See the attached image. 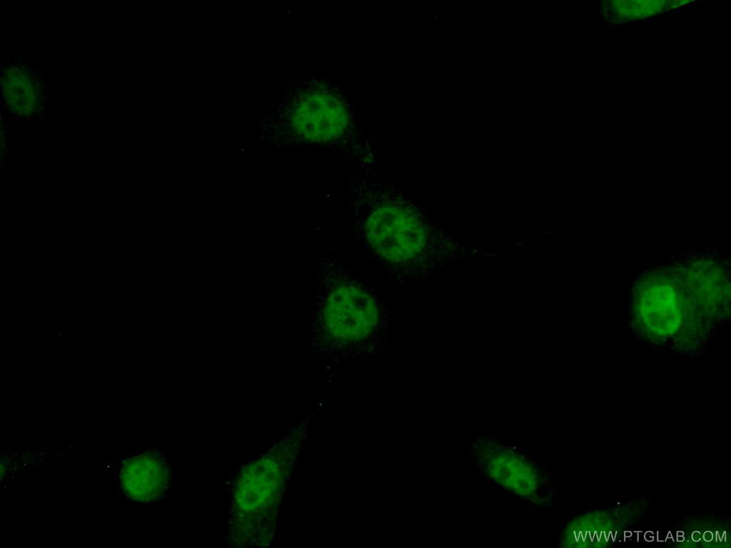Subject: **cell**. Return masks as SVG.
Listing matches in <instances>:
<instances>
[{
	"mask_svg": "<svg viewBox=\"0 0 731 548\" xmlns=\"http://www.w3.org/2000/svg\"><path fill=\"white\" fill-rule=\"evenodd\" d=\"M665 8H666V7H665V6H661V9H665Z\"/></svg>",
	"mask_w": 731,
	"mask_h": 548,
	"instance_id": "obj_8",
	"label": "cell"
},
{
	"mask_svg": "<svg viewBox=\"0 0 731 548\" xmlns=\"http://www.w3.org/2000/svg\"><path fill=\"white\" fill-rule=\"evenodd\" d=\"M688 280L694 296L710 308H720L726 296L725 278L714 268H697Z\"/></svg>",
	"mask_w": 731,
	"mask_h": 548,
	"instance_id": "obj_6",
	"label": "cell"
},
{
	"mask_svg": "<svg viewBox=\"0 0 731 548\" xmlns=\"http://www.w3.org/2000/svg\"><path fill=\"white\" fill-rule=\"evenodd\" d=\"M603 19L600 17V23H603Z\"/></svg>",
	"mask_w": 731,
	"mask_h": 548,
	"instance_id": "obj_7",
	"label": "cell"
},
{
	"mask_svg": "<svg viewBox=\"0 0 731 548\" xmlns=\"http://www.w3.org/2000/svg\"><path fill=\"white\" fill-rule=\"evenodd\" d=\"M4 91L10 108L22 115L31 113L37 103V87L24 69L12 68L4 79Z\"/></svg>",
	"mask_w": 731,
	"mask_h": 548,
	"instance_id": "obj_5",
	"label": "cell"
},
{
	"mask_svg": "<svg viewBox=\"0 0 731 548\" xmlns=\"http://www.w3.org/2000/svg\"><path fill=\"white\" fill-rule=\"evenodd\" d=\"M366 199L356 220L366 245L388 264L416 263L425 250L428 233L414 206L395 195L375 193Z\"/></svg>",
	"mask_w": 731,
	"mask_h": 548,
	"instance_id": "obj_1",
	"label": "cell"
},
{
	"mask_svg": "<svg viewBox=\"0 0 731 548\" xmlns=\"http://www.w3.org/2000/svg\"><path fill=\"white\" fill-rule=\"evenodd\" d=\"M321 306L326 332L339 343L350 344L366 339L378 324V309L373 298L353 280H337L331 283Z\"/></svg>",
	"mask_w": 731,
	"mask_h": 548,
	"instance_id": "obj_2",
	"label": "cell"
},
{
	"mask_svg": "<svg viewBox=\"0 0 731 548\" xmlns=\"http://www.w3.org/2000/svg\"><path fill=\"white\" fill-rule=\"evenodd\" d=\"M676 11L679 12V11H680V9H677V10H676Z\"/></svg>",
	"mask_w": 731,
	"mask_h": 548,
	"instance_id": "obj_9",
	"label": "cell"
},
{
	"mask_svg": "<svg viewBox=\"0 0 731 548\" xmlns=\"http://www.w3.org/2000/svg\"><path fill=\"white\" fill-rule=\"evenodd\" d=\"M681 304L680 294L672 285L665 281L653 282L640 294V316L652 332L670 335L680 325Z\"/></svg>",
	"mask_w": 731,
	"mask_h": 548,
	"instance_id": "obj_3",
	"label": "cell"
},
{
	"mask_svg": "<svg viewBox=\"0 0 731 548\" xmlns=\"http://www.w3.org/2000/svg\"><path fill=\"white\" fill-rule=\"evenodd\" d=\"M121 486L128 497L148 502L163 490L167 473L163 463L156 457L141 454L128 459L121 471Z\"/></svg>",
	"mask_w": 731,
	"mask_h": 548,
	"instance_id": "obj_4",
	"label": "cell"
}]
</instances>
